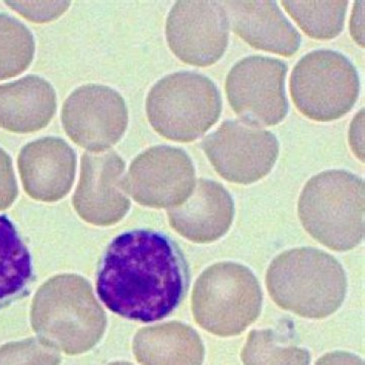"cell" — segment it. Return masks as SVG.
<instances>
[{"label":"cell","mask_w":365,"mask_h":365,"mask_svg":"<svg viewBox=\"0 0 365 365\" xmlns=\"http://www.w3.org/2000/svg\"><path fill=\"white\" fill-rule=\"evenodd\" d=\"M186 259L162 232L135 230L113 240L97 280L98 297L113 313L141 323L167 318L189 287Z\"/></svg>","instance_id":"obj_1"},{"label":"cell","mask_w":365,"mask_h":365,"mask_svg":"<svg viewBox=\"0 0 365 365\" xmlns=\"http://www.w3.org/2000/svg\"><path fill=\"white\" fill-rule=\"evenodd\" d=\"M273 302L307 319H324L342 306L347 277L331 255L314 248L289 250L276 257L266 274Z\"/></svg>","instance_id":"obj_2"},{"label":"cell","mask_w":365,"mask_h":365,"mask_svg":"<svg viewBox=\"0 0 365 365\" xmlns=\"http://www.w3.org/2000/svg\"><path fill=\"white\" fill-rule=\"evenodd\" d=\"M297 213L307 234L327 248H356L364 235V180L343 170L319 173L302 189Z\"/></svg>","instance_id":"obj_3"},{"label":"cell","mask_w":365,"mask_h":365,"mask_svg":"<svg viewBox=\"0 0 365 365\" xmlns=\"http://www.w3.org/2000/svg\"><path fill=\"white\" fill-rule=\"evenodd\" d=\"M146 113L153 130L168 140L189 143L220 119L222 100L215 83L193 71L169 74L150 88Z\"/></svg>","instance_id":"obj_4"},{"label":"cell","mask_w":365,"mask_h":365,"mask_svg":"<svg viewBox=\"0 0 365 365\" xmlns=\"http://www.w3.org/2000/svg\"><path fill=\"white\" fill-rule=\"evenodd\" d=\"M263 294L259 281L246 266L220 262L206 269L192 295L194 319L220 337L241 335L261 314Z\"/></svg>","instance_id":"obj_5"},{"label":"cell","mask_w":365,"mask_h":365,"mask_svg":"<svg viewBox=\"0 0 365 365\" xmlns=\"http://www.w3.org/2000/svg\"><path fill=\"white\" fill-rule=\"evenodd\" d=\"M289 91L297 111L307 119L335 121L351 111L359 100V71L340 52L316 50L294 66Z\"/></svg>","instance_id":"obj_6"},{"label":"cell","mask_w":365,"mask_h":365,"mask_svg":"<svg viewBox=\"0 0 365 365\" xmlns=\"http://www.w3.org/2000/svg\"><path fill=\"white\" fill-rule=\"evenodd\" d=\"M215 172L232 184L264 179L279 157V141L272 132L242 120H227L202 143Z\"/></svg>","instance_id":"obj_7"},{"label":"cell","mask_w":365,"mask_h":365,"mask_svg":"<svg viewBox=\"0 0 365 365\" xmlns=\"http://www.w3.org/2000/svg\"><path fill=\"white\" fill-rule=\"evenodd\" d=\"M287 64L253 55L240 60L228 72L225 93L232 111L257 126H275L288 114L285 93Z\"/></svg>","instance_id":"obj_8"},{"label":"cell","mask_w":365,"mask_h":365,"mask_svg":"<svg viewBox=\"0 0 365 365\" xmlns=\"http://www.w3.org/2000/svg\"><path fill=\"white\" fill-rule=\"evenodd\" d=\"M61 122L74 143L88 153H105L124 136L128 109L114 88L91 83L79 86L66 98Z\"/></svg>","instance_id":"obj_9"},{"label":"cell","mask_w":365,"mask_h":365,"mask_svg":"<svg viewBox=\"0 0 365 365\" xmlns=\"http://www.w3.org/2000/svg\"><path fill=\"white\" fill-rule=\"evenodd\" d=\"M195 168L186 151L170 145L144 150L123 181L134 200L153 208L182 205L195 188Z\"/></svg>","instance_id":"obj_10"},{"label":"cell","mask_w":365,"mask_h":365,"mask_svg":"<svg viewBox=\"0 0 365 365\" xmlns=\"http://www.w3.org/2000/svg\"><path fill=\"white\" fill-rule=\"evenodd\" d=\"M228 18L222 2L177 1L165 24L170 51L184 63L213 66L228 45Z\"/></svg>","instance_id":"obj_11"},{"label":"cell","mask_w":365,"mask_h":365,"mask_svg":"<svg viewBox=\"0 0 365 365\" xmlns=\"http://www.w3.org/2000/svg\"><path fill=\"white\" fill-rule=\"evenodd\" d=\"M125 165L116 151L83 153L81 181L73 203L78 215L86 222L109 225L126 215L130 201L122 192Z\"/></svg>","instance_id":"obj_12"},{"label":"cell","mask_w":365,"mask_h":365,"mask_svg":"<svg viewBox=\"0 0 365 365\" xmlns=\"http://www.w3.org/2000/svg\"><path fill=\"white\" fill-rule=\"evenodd\" d=\"M18 163L26 191L47 202L63 198L76 176V151L58 137H44L26 144Z\"/></svg>","instance_id":"obj_13"},{"label":"cell","mask_w":365,"mask_h":365,"mask_svg":"<svg viewBox=\"0 0 365 365\" xmlns=\"http://www.w3.org/2000/svg\"><path fill=\"white\" fill-rule=\"evenodd\" d=\"M228 23L242 40L257 50L290 57L299 51L302 36L274 1H222Z\"/></svg>","instance_id":"obj_14"},{"label":"cell","mask_w":365,"mask_h":365,"mask_svg":"<svg viewBox=\"0 0 365 365\" xmlns=\"http://www.w3.org/2000/svg\"><path fill=\"white\" fill-rule=\"evenodd\" d=\"M170 225L182 237L199 244L217 241L235 217L234 199L223 185L199 179L189 198L168 211Z\"/></svg>","instance_id":"obj_15"},{"label":"cell","mask_w":365,"mask_h":365,"mask_svg":"<svg viewBox=\"0 0 365 365\" xmlns=\"http://www.w3.org/2000/svg\"><path fill=\"white\" fill-rule=\"evenodd\" d=\"M57 96L49 81L26 76L0 85V127L14 133H33L52 121Z\"/></svg>","instance_id":"obj_16"},{"label":"cell","mask_w":365,"mask_h":365,"mask_svg":"<svg viewBox=\"0 0 365 365\" xmlns=\"http://www.w3.org/2000/svg\"><path fill=\"white\" fill-rule=\"evenodd\" d=\"M133 352L143 365H202L205 349L194 329L173 322L141 329Z\"/></svg>","instance_id":"obj_17"},{"label":"cell","mask_w":365,"mask_h":365,"mask_svg":"<svg viewBox=\"0 0 365 365\" xmlns=\"http://www.w3.org/2000/svg\"><path fill=\"white\" fill-rule=\"evenodd\" d=\"M32 255L6 215H0V307L21 299L32 284Z\"/></svg>","instance_id":"obj_18"},{"label":"cell","mask_w":365,"mask_h":365,"mask_svg":"<svg viewBox=\"0 0 365 365\" xmlns=\"http://www.w3.org/2000/svg\"><path fill=\"white\" fill-rule=\"evenodd\" d=\"M348 1H281L287 13L312 39L332 40L344 29Z\"/></svg>","instance_id":"obj_19"},{"label":"cell","mask_w":365,"mask_h":365,"mask_svg":"<svg viewBox=\"0 0 365 365\" xmlns=\"http://www.w3.org/2000/svg\"><path fill=\"white\" fill-rule=\"evenodd\" d=\"M244 365H309L311 354L272 329L253 330L242 348Z\"/></svg>","instance_id":"obj_20"},{"label":"cell","mask_w":365,"mask_h":365,"mask_svg":"<svg viewBox=\"0 0 365 365\" xmlns=\"http://www.w3.org/2000/svg\"><path fill=\"white\" fill-rule=\"evenodd\" d=\"M35 49L31 31L16 18L0 14V81L26 71L33 62Z\"/></svg>","instance_id":"obj_21"},{"label":"cell","mask_w":365,"mask_h":365,"mask_svg":"<svg viewBox=\"0 0 365 365\" xmlns=\"http://www.w3.org/2000/svg\"><path fill=\"white\" fill-rule=\"evenodd\" d=\"M60 356L34 342L0 350V365H59Z\"/></svg>","instance_id":"obj_22"},{"label":"cell","mask_w":365,"mask_h":365,"mask_svg":"<svg viewBox=\"0 0 365 365\" xmlns=\"http://www.w3.org/2000/svg\"><path fill=\"white\" fill-rule=\"evenodd\" d=\"M4 4L26 20L36 24L57 20L71 6V1H6Z\"/></svg>","instance_id":"obj_23"},{"label":"cell","mask_w":365,"mask_h":365,"mask_svg":"<svg viewBox=\"0 0 365 365\" xmlns=\"http://www.w3.org/2000/svg\"><path fill=\"white\" fill-rule=\"evenodd\" d=\"M16 194V184L11 160L6 151L0 148V207L7 205Z\"/></svg>","instance_id":"obj_24"},{"label":"cell","mask_w":365,"mask_h":365,"mask_svg":"<svg viewBox=\"0 0 365 365\" xmlns=\"http://www.w3.org/2000/svg\"><path fill=\"white\" fill-rule=\"evenodd\" d=\"M364 109H361L352 120L349 128L350 148H351L355 157L359 158L361 163L364 162Z\"/></svg>","instance_id":"obj_25"},{"label":"cell","mask_w":365,"mask_h":365,"mask_svg":"<svg viewBox=\"0 0 365 365\" xmlns=\"http://www.w3.org/2000/svg\"><path fill=\"white\" fill-rule=\"evenodd\" d=\"M364 1H356L354 4V9L350 21V33L353 40L360 47H364Z\"/></svg>","instance_id":"obj_26"},{"label":"cell","mask_w":365,"mask_h":365,"mask_svg":"<svg viewBox=\"0 0 365 365\" xmlns=\"http://www.w3.org/2000/svg\"><path fill=\"white\" fill-rule=\"evenodd\" d=\"M314 365H364V361L353 353L334 351L327 353Z\"/></svg>","instance_id":"obj_27"},{"label":"cell","mask_w":365,"mask_h":365,"mask_svg":"<svg viewBox=\"0 0 365 365\" xmlns=\"http://www.w3.org/2000/svg\"><path fill=\"white\" fill-rule=\"evenodd\" d=\"M109 365H133V364H127V362H114V364H111Z\"/></svg>","instance_id":"obj_28"}]
</instances>
